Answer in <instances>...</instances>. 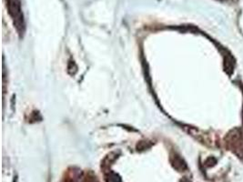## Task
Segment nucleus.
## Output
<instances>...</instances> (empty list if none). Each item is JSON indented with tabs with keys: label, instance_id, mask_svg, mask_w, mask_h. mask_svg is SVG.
Segmentation results:
<instances>
[{
	"label": "nucleus",
	"instance_id": "1",
	"mask_svg": "<svg viewBox=\"0 0 243 182\" xmlns=\"http://www.w3.org/2000/svg\"><path fill=\"white\" fill-rule=\"evenodd\" d=\"M7 6L8 13L11 16L14 25L16 27L19 34H23L25 31V23L23 14L21 10V5L19 0H7Z\"/></svg>",
	"mask_w": 243,
	"mask_h": 182
},
{
	"label": "nucleus",
	"instance_id": "2",
	"mask_svg": "<svg viewBox=\"0 0 243 182\" xmlns=\"http://www.w3.org/2000/svg\"><path fill=\"white\" fill-rule=\"evenodd\" d=\"M174 167H175L177 170H183L186 169V164H185V162L183 161L181 158H176L175 162H174Z\"/></svg>",
	"mask_w": 243,
	"mask_h": 182
},
{
	"label": "nucleus",
	"instance_id": "3",
	"mask_svg": "<svg viewBox=\"0 0 243 182\" xmlns=\"http://www.w3.org/2000/svg\"><path fill=\"white\" fill-rule=\"evenodd\" d=\"M107 182H121L120 178L115 174V173H110L107 177Z\"/></svg>",
	"mask_w": 243,
	"mask_h": 182
},
{
	"label": "nucleus",
	"instance_id": "4",
	"mask_svg": "<svg viewBox=\"0 0 243 182\" xmlns=\"http://www.w3.org/2000/svg\"><path fill=\"white\" fill-rule=\"evenodd\" d=\"M242 117H243V114H242Z\"/></svg>",
	"mask_w": 243,
	"mask_h": 182
}]
</instances>
